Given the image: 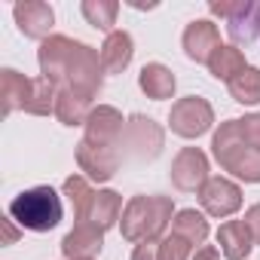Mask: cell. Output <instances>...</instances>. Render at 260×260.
<instances>
[{
	"mask_svg": "<svg viewBox=\"0 0 260 260\" xmlns=\"http://www.w3.org/2000/svg\"><path fill=\"white\" fill-rule=\"evenodd\" d=\"M239 128H242V138H245L254 150H260V113H251V116L239 119Z\"/></svg>",
	"mask_w": 260,
	"mask_h": 260,
	"instance_id": "28",
	"label": "cell"
},
{
	"mask_svg": "<svg viewBox=\"0 0 260 260\" xmlns=\"http://www.w3.org/2000/svg\"><path fill=\"white\" fill-rule=\"evenodd\" d=\"M211 122H214V110L199 95H187V98H181V101L172 104L169 125H172V132L181 135V138H199V135H205L208 128H211Z\"/></svg>",
	"mask_w": 260,
	"mask_h": 260,
	"instance_id": "7",
	"label": "cell"
},
{
	"mask_svg": "<svg viewBox=\"0 0 260 260\" xmlns=\"http://www.w3.org/2000/svg\"><path fill=\"white\" fill-rule=\"evenodd\" d=\"M190 242L187 239H181V236H166L162 242H159V260H193L190 257Z\"/></svg>",
	"mask_w": 260,
	"mask_h": 260,
	"instance_id": "27",
	"label": "cell"
},
{
	"mask_svg": "<svg viewBox=\"0 0 260 260\" xmlns=\"http://www.w3.org/2000/svg\"><path fill=\"white\" fill-rule=\"evenodd\" d=\"M162 128L150 119L135 113L132 119H125V132L119 138V153L122 156H132V159H156L162 153Z\"/></svg>",
	"mask_w": 260,
	"mask_h": 260,
	"instance_id": "6",
	"label": "cell"
},
{
	"mask_svg": "<svg viewBox=\"0 0 260 260\" xmlns=\"http://www.w3.org/2000/svg\"><path fill=\"white\" fill-rule=\"evenodd\" d=\"M92 98L74 92V89H58V101H55V116L64 125H86L89 113H92Z\"/></svg>",
	"mask_w": 260,
	"mask_h": 260,
	"instance_id": "19",
	"label": "cell"
},
{
	"mask_svg": "<svg viewBox=\"0 0 260 260\" xmlns=\"http://www.w3.org/2000/svg\"><path fill=\"white\" fill-rule=\"evenodd\" d=\"M193 260H220V251L211 248V245H205V248H199V251L193 254Z\"/></svg>",
	"mask_w": 260,
	"mask_h": 260,
	"instance_id": "31",
	"label": "cell"
},
{
	"mask_svg": "<svg viewBox=\"0 0 260 260\" xmlns=\"http://www.w3.org/2000/svg\"><path fill=\"white\" fill-rule=\"evenodd\" d=\"M104 245V230L95 223H74V230L61 242V254L68 260H92Z\"/></svg>",
	"mask_w": 260,
	"mask_h": 260,
	"instance_id": "14",
	"label": "cell"
},
{
	"mask_svg": "<svg viewBox=\"0 0 260 260\" xmlns=\"http://www.w3.org/2000/svg\"><path fill=\"white\" fill-rule=\"evenodd\" d=\"M172 199L169 196H132L122 208L119 230L128 242H159L166 226L172 223Z\"/></svg>",
	"mask_w": 260,
	"mask_h": 260,
	"instance_id": "2",
	"label": "cell"
},
{
	"mask_svg": "<svg viewBox=\"0 0 260 260\" xmlns=\"http://www.w3.org/2000/svg\"><path fill=\"white\" fill-rule=\"evenodd\" d=\"M211 150H214V159L230 175H236L245 184H260V150H254L242 138L239 119L220 122V128H217L214 138H211Z\"/></svg>",
	"mask_w": 260,
	"mask_h": 260,
	"instance_id": "3",
	"label": "cell"
},
{
	"mask_svg": "<svg viewBox=\"0 0 260 260\" xmlns=\"http://www.w3.org/2000/svg\"><path fill=\"white\" fill-rule=\"evenodd\" d=\"M64 196H68V202H71V208H74V220H77V223H89L92 205H95V190H92V184H89L83 175H71V178L64 181Z\"/></svg>",
	"mask_w": 260,
	"mask_h": 260,
	"instance_id": "20",
	"label": "cell"
},
{
	"mask_svg": "<svg viewBox=\"0 0 260 260\" xmlns=\"http://www.w3.org/2000/svg\"><path fill=\"white\" fill-rule=\"evenodd\" d=\"M199 202L211 217H230L242 208V190L226 178H208L199 190Z\"/></svg>",
	"mask_w": 260,
	"mask_h": 260,
	"instance_id": "11",
	"label": "cell"
},
{
	"mask_svg": "<svg viewBox=\"0 0 260 260\" xmlns=\"http://www.w3.org/2000/svg\"><path fill=\"white\" fill-rule=\"evenodd\" d=\"M208 181V156L199 147H184L172 162V184L184 193L202 190Z\"/></svg>",
	"mask_w": 260,
	"mask_h": 260,
	"instance_id": "9",
	"label": "cell"
},
{
	"mask_svg": "<svg viewBox=\"0 0 260 260\" xmlns=\"http://www.w3.org/2000/svg\"><path fill=\"white\" fill-rule=\"evenodd\" d=\"M16 239H19V230L13 226V217H7V220H4V242H7V245H13Z\"/></svg>",
	"mask_w": 260,
	"mask_h": 260,
	"instance_id": "32",
	"label": "cell"
},
{
	"mask_svg": "<svg viewBox=\"0 0 260 260\" xmlns=\"http://www.w3.org/2000/svg\"><path fill=\"white\" fill-rule=\"evenodd\" d=\"M226 86H230L233 101H239V104H257L260 101V68H245Z\"/></svg>",
	"mask_w": 260,
	"mask_h": 260,
	"instance_id": "26",
	"label": "cell"
},
{
	"mask_svg": "<svg viewBox=\"0 0 260 260\" xmlns=\"http://www.w3.org/2000/svg\"><path fill=\"white\" fill-rule=\"evenodd\" d=\"M248 64H245V52L239 49V46H220L214 55H211V61H208V71L217 77V80H233V77H239L242 71H245Z\"/></svg>",
	"mask_w": 260,
	"mask_h": 260,
	"instance_id": "22",
	"label": "cell"
},
{
	"mask_svg": "<svg viewBox=\"0 0 260 260\" xmlns=\"http://www.w3.org/2000/svg\"><path fill=\"white\" fill-rule=\"evenodd\" d=\"M217 49H220V31H217L214 22L196 19V22L187 25V31H184V52H187V58H193L199 64H208Z\"/></svg>",
	"mask_w": 260,
	"mask_h": 260,
	"instance_id": "13",
	"label": "cell"
},
{
	"mask_svg": "<svg viewBox=\"0 0 260 260\" xmlns=\"http://www.w3.org/2000/svg\"><path fill=\"white\" fill-rule=\"evenodd\" d=\"M119 147H101V144H89V141H80L77 144V166L80 172H86L92 181H110L119 169Z\"/></svg>",
	"mask_w": 260,
	"mask_h": 260,
	"instance_id": "10",
	"label": "cell"
},
{
	"mask_svg": "<svg viewBox=\"0 0 260 260\" xmlns=\"http://www.w3.org/2000/svg\"><path fill=\"white\" fill-rule=\"evenodd\" d=\"M132 260H159V242H141L132 251Z\"/></svg>",
	"mask_w": 260,
	"mask_h": 260,
	"instance_id": "29",
	"label": "cell"
},
{
	"mask_svg": "<svg viewBox=\"0 0 260 260\" xmlns=\"http://www.w3.org/2000/svg\"><path fill=\"white\" fill-rule=\"evenodd\" d=\"M132 34L125 31H110L101 43V68L104 74H122L128 68V61H132Z\"/></svg>",
	"mask_w": 260,
	"mask_h": 260,
	"instance_id": "17",
	"label": "cell"
},
{
	"mask_svg": "<svg viewBox=\"0 0 260 260\" xmlns=\"http://www.w3.org/2000/svg\"><path fill=\"white\" fill-rule=\"evenodd\" d=\"M138 86H141V92H144L147 98H153V101H166V98L175 95V74H172L166 64L150 61V64L141 68V74H138Z\"/></svg>",
	"mask_w": 260,
	"mask_h": 260,
	"instance_id": "18",
	"label": "cell"
},
{
	"mask_svg": "<svg viewBox=\"0 0 260 260\" xmlns=\"http://www.w3.org/2000/svg\"><path fill=\"white\" fill-rule=\"evenodd\" d=\"M61 196L52 190V187H31V190H22L13 202H10V217L31 230V233H49L61 223Z\"/></svg>",
	"mask_w": 260,
	"mask_h": 260,
	"instance_id": "4",
	"label": "cell"
},
{
	"mask_svg": "<svg viewBox=\"0 0 260 260\" xmlns=\"http://www.w3.org/2000/svg\"><path fill=\"white\" fill-rule=\"evenodd\" d=\"M172 233L181 236V239H187L190 245H202V242L208 239V220H205L196 208H184V211L175 214Z\"/></svg>",
	"mask_w": 260,
	"mask_h": 260,
	"instance_id": "21",
	"label": "cell"
},
{
	"mask_svg": "<svg viewBox=\"0 0 260 260\" xmlns=\"http://www.w3.org/2000/svg\"><path fill=\"white\" fill-rule=\"evenodd\" d=\"M13 16H16V25L25 37L31 40H46L49 31H52V22H55V13L49 4H43V0H22V4L13 7Z\"/></svg>",
	"mask_w": 260,
	"mask_h": 260,
	"instance_id": "12",
	"label": "cell"
},
{
	"mask_svg": "<svg viewBox=\"0 0 260 260\" xmlns=\"http://www.w3.org/2000/svg\"><path fill=\"white\" fill-rule=\"evenodd\" d=\"M214 16L226 22V34L236 46H251L260 34V4L254 0H236V4H208Z\"/></svg>",
	"mask_w": 260,
	"mask_h": 260,
	"instance_id": "5",
	"label": "cell"
},
{
	"mask_svg": "<svg viewBox=\"0 0 260 260\" xmlns=\"http://www.w3.org/2000/svg\"><path fill=\"white\" fill-rule=\"evenodd\" d=\"M245 223H248V230H251L254 242L260 245V202H257V205H251V208L245 211Z\"/></svg>",
	"mask_w": 260,
	"mask_h": 260,
	"instance_id": "30",
	"label": "cell"
},
{
	"mask_svg": "<svg viewBox=\"0 0 260 260\" xmlns=\"http://www.w3.org/2000/svg\"><path fill=\"white\" fill-rule=\"evenodd\" d=\"M31 89H34V80H28L25 74L13 71V68H4L0 71V95H4V113H16V110H25L28 101H31Z\"/></svg>",
	"mask_w": 260,
	"mask_h": 260,
	"instance_id": "15",
	"label": "cell"
},
{
	"mask_svg": "<svg viewBox=\"0 0 260 260\" xmlns=\"http://www.w3.org/2000/svg\"><path fill=\"white\" fill-rule=\"evenodd\" d=\"M37 61H40V74L49 77L58 89H74L86 98H95L104 86L101 52H95L80 40L52 34L40 43Z\"/></svg>",
	"mask_w": 260,
	"mask_h": 260,
	"instance_id": "1",
	"label": "cell"
},
{
	"mask_svg": "<svg viewBox=\"0 0 260 260\" xmlns=\"http://www.w3.org/2000/svg\"><path fill=\"white\" fill-rule=\"evenodd\" d=\"M125 132V119L116 107L110 104H98L89 119H86V135L83 141L89 144H101V147H119V138Z\"/></svg>",
	"mask_w": 260,
	"mask_h": 260,
	"instance_id": "8",
	"label": "cell"
},
{
	"mask_svg": "<svg viewBox=\"0 0 260 260\" xmlns=\"http://www.w3.org/2000/svg\"><path fill=\"white\" fill-rule=\"evenodd\" d=\"M217 245L226 260H245L254 248V236L245 220H226L217 230Z\"/></svg>",
	"mask_w": 260,
	"mask_h": 260,
	"instance_id": "16",
	"label": "cell"
},
{
	"mask_svg": "<svg viewBox=\"0 0 260 260\" xmlns=\"http://www.w3.org/2000/svg\"><path fill=\"white\" fill-rule=\"evenodd\" d=\"M80 13L89 25H95L98 31H107L116 25V13H119V4L116 0H83L80 4Z\"/></svg>",
	"mask_w": 260,
	"mask_h": 260,
	"instance_id": "25",
	"label": "cell"
},
{
	"mask_svg": "<svg viewBox=\"0 0 260 260\" xmlns=\"http://www.w3.org/2000/svg\"><path fill=\"white\" fill-rule=\"evenodd\" d=\"M55 101H58V86L49 80V77H37L34 80V89H31V101L25 107V113H34V116H49L55 113Z\"/></svg>",
	"mask_w": 260,
	"mask_h": 260,
	"instance_id": "24",
	"label": "cell"
},
{
	"mask_svg": "<svg viewBox=\"0 0 260 260\" xmlns=\"http://www.w3.org/2000/svg\"><path fill=\"white\" fill-rule=\"evenodd\" d=\"M119 211H122V196L116 190H98L95 193V205H92V217L89 223L101 226V230H110L116 220H119Z\"/></svg>",
	"mask_w": 260,
	"mask_h": 260,
	"instance_id": "23",
	"label": "cell"
}]
</instances>
